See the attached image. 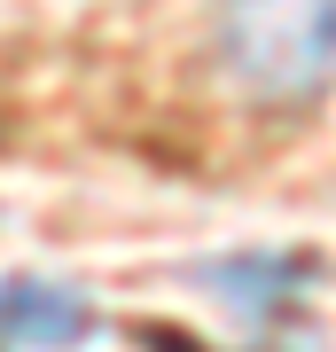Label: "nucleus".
<instances>
[{
  "instance_id": "f257e3e1",
  "label": "nucleus",
  "mask_w": 336,
  "mask_h": 352,
  "mask_svg": "<svg viewBox=\"0 0 336 352\" xmlns=\"http://www.w3.org/2000/svg\"><path fill=\"white\" fill-rule=\"evenodd\" d=\"M212 39L258 110H313L336 87V0H219Z\"/></svg>"
},
{
  "instance_id": "f03ea898",
  "label": "nucleus",
  "mask_w": 336,
  "mask_h": 352,
  "mask_svg": "<svg viewBox=\"0 0 336 352\" xmlns=\"http://www.w3.org/2000/svg\"><path fill=\"white\" fill-rule=\"evenodd\" d=\"M196 282L212 289L243 329L274 337V329H289V321L305 314V298H313V258H298V251H227V258L203 266Z\"/></svg>"
},
{
  "instance_id": "7ed1b4c3",
  "label": "nucleus",
  "mask_w": 336,
  "mask_h": 352,
  "mask_svg": "<svg viewBox=\"0 0 336 352\" xmlns=\"http://www.w3.org/2000/svg\"><path fill=\"white\" fill-rule=\"evenodd\" d=\"M102 314L71 282H0V344H78L94 337Z\"/></svg>"
}]
</instances>
